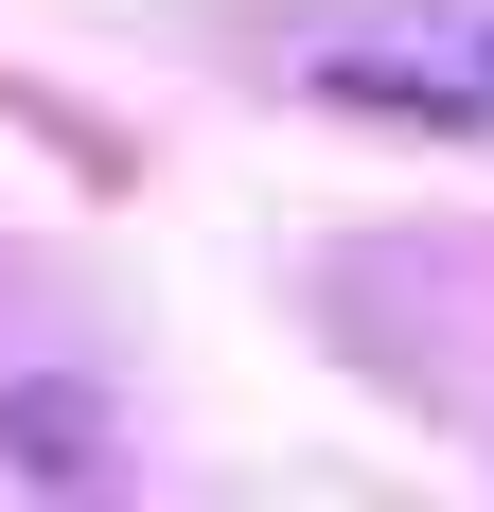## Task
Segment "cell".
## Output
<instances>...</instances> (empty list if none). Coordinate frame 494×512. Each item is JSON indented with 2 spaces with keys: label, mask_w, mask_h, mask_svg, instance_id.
<instances>
[]
</instances>
